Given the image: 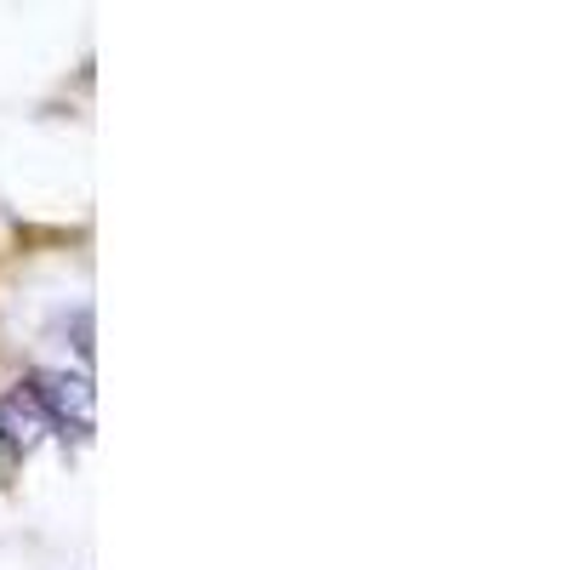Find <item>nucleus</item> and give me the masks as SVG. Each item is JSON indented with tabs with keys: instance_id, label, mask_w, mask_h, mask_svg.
I'll list each match as a JSON object with an SVG mask.
<instances>
[{
	"instance_id": "f03ea898",
	"label": "nucleus",
	"mask_w": 570,
	"mask_h": 570,
	"mask_svg": "<svg viewBox=\"0 0 570 570\" xmlns=\"http://www.w3.org/2000/svg\"><path fill=\"white\" fill-rule=\"evenodd\" d=\"M40 428H46V411L35 405V394H29V389H18L7 405H0V434L12 440V451H18V445L29 451V445L40 440Z\"/></svg>"
},
{
	"instance_id": "f257e3e1",
	"label": "nucleus",
	"mask_w": 570,
	"mask_h": 570,
	"mask_svg": "<svg viewBox=\"0 0 570 570\" xmlns=\"http://www.w3.org/2000/svg\"><path fill=\"white\" fill-rule=\"evenodd\" d=\"M29 394L46 411L52 428H75L86 440L91 434V383L86 376H63V371H29Z\"/></svg>"
}]
</instances>
